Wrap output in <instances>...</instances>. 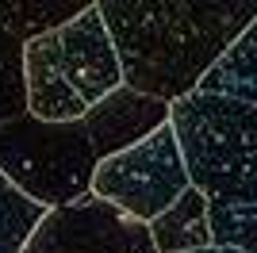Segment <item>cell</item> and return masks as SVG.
<instances>
[{
  "mask_svg": "<svg viewBox=\"0 0 257 253\" xmlns=\"http://www.w3.org/2000/svg\"><path fill=\"white\" fill-rule=\"evenodd\" d=\"M100 16L115 42L123 84L173 107L200 92L249 31L257 0H100Z\"/></svg>",
  "mask_w": 257,
  "mask_h": 253,
  "instance_id": "obj_1",
  "label": "cell"
},
{
  "mask_svg": "<svg viewBox=\"0 0 257 253\" xmlns=\"http://www.w3.org/2000/svg\"><path fill=\"white\" fill-rule=\"evenodd\" d=\"M169 115V104L127 84L73 123H39L23 115L0 126V173L46 211L73 207L92 196V177L107 158L161 131Z\"/></svg>",
  "mask_w": 257,
  "mask_h": 253,
  "instance_id": "obj_2",
  "label": "cell"
},
{
  "mask_svg": "<svg viewBox=\"0 0 257 253\" xmlns=\"http://www.w3.org/2000/svg\"><path fill=\"white\" fill-rule=\"evenodd\" d=\"M192 188L207 200L215 245L257 253V107L192 92L169 115Z\"/></svg>",
  "mask_w": 257,
  "mask_h": 253,
  "instance_id": "obj_3",
  "label": "cell"
},
{
  "mask_svg": "<svg viewBox=\"0 0 257 253\" xmlns=\"http://www.w3.org/2000/svg\"><path fill=\"white\" fill-rule=\"evenodd\" d=\"M123 88L115 42L100 0L62 31L27 42V104L39 123H73Z\"/></svg>",
  "mask_w": 257,
  "mask_h": 253,
  "instance_id": "obj_4",
  "label": "cell"
},
{
  "mask_svg": "<svg viewBox=\"0 0 257 253\" xmlns=\"http://www.w3.org/2000/svg\"><path fill=\"white\" fill-rule=\"evenodd\" d=\"M188 188H192V177H188L184 150L177 142L173 123L127 146L115 158H107L92 177V200L115 207L119 215L142 226L161 219Z\"/></svg>",
  "mask_w": 257,
  "mask_h": 253,
  "instance_id": "obj_5",
  "label": "cell"
},
{
  "mask_svg": "<svg viewBox=\"0 0 257 253\" xmlns=\"http://www.w3.org/2000/svg\"><path fill=\"white\" fill-rule=\"evenodd\" d=\"M27 253H158L150 226L119 215L100 200H81L73 207L50 211L35 230Z\"/></svg>",
  "mask_w": 257,
  "mask_h": 253,
  "instance_id": "obj_6",
  "label": "cell"
},
{
  "mask_svg": "<svg viewBox=\"0 0 257 253\" xmlns=\"http://www.w3.org/2000/svg\"><path fill=\"white\" fill-rule=\"evenodd\" d=\"M150 238L158 253H196V249L215 245L207 200L196 188H188L161 219L150 222Z\"/></svg>",
  "mask_w": 257,
  "mask_h": 253,
  "instance_id": "obj_7",
  "label": "cell"
},
{
  "mask_svg": "<svg viewBox=\"0 0 257 253\" xmlns=\"http://www.w3.org/2000/svg\"><path fill=\"white\" fill-rule=\"evenodd\" d=\"M96 0H0V27L27 46L81 20Z\"/></svg>",
  "mask_w": 257,
  "mask_h": 253,
  "instance_id": "obj_8",
  "label": "cell"
},
{
  "mask_svg": "<svg viewBox=\"0 0 257 253\" xmlns=\"http://www.w3.org/2000/svg\"><path fill=\"white\" fill-rule=\"evenodd\" d=\"M200 92L230 96V100H242V104L257 107V20L249 23V31L226 50L223 62L207 73V81L200 84Z\"/></svg>",
  "mask_w": 257,
  "mask_h": 253,
  "instance_id": "obj_9",
  "label": "cell"
},
{
  "mask_svg": "<svg viewBox=\"0 0 257 253\" xmlns=\"http://www.w3.org/2000/svg\"><path fill=\"white\" fill-rule=\"evenodd\" d=\"M50 211L23 196L4 173H0V253H27L35 230L46 222Z\"/></svg>",
  "mask_w": 257,
  "mask_h": 253,
  "instance_id": "obj_10",
  "label": "cell"
},
{
  "mask_svg": "<svg viewBox=\"0 0 257 253\" xmlns=\"http://www.w3.org/2000/svg\"><path fill=\"white\" fill-rule=\"evenodd\" d=\"M31 115L27 104V46L0 27V126Z\"/></svg>",
  "mask_w": 257,
  "mask_h": 253,
  "instance_id": "obj_11",
  "label": "cell"
},
{
  "mask_svg": "<svg viewBox=\"0 0 257 253\" xmlns=\"http://www.w3.org/2000/svg\"><path fill=\"white\" fill-rule=\"evenodd\" d=\"M196 253H246V249H230V245H207V249H196Z\"/></svg>",
  "mask_w": 257,
  "mask_h": 253,
  "instance_id": "obj_12",
  "label": "cell"
}]
</instances>
